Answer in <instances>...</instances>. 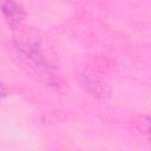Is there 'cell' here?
<instances>
[{
  "label": "cell",
  "instance_id": "3",
  "mask_svg": "<svg viewBox=\"0 0 151 151\" xmlns=\"http://www.w3.org/2000/svg\"><path fill=\"white\" fill-rule=\"evenodd\" d=\"M81 84L84 85V87H86L87 92H90L92 94H103V93H105L104 86L100 83H98L93 79H87V80L84 79V81Z\"/></svg>",
  "mask_w": 151,
  "mask_h": 151
},
{
  "label": "cell",
  "instance_id": "2",
  "mask_svg": "<svg viewBox=\"0 0 151 151\" xmlns=\"http://www.w3.org/2000/svg\"><path fill=\"white\" fill-rule=\"evenodd\" d=\"M0 11H1L5 20L7 21V24L11 27L18 26L25 17V12H24V8L21 7V5L18 2H13V1L0 2Z\"/></svg>",
  "mask_w": 151,
  "mask_h": 151
},
{
  "label": "cell",
  "instance_id": "4",
  "mask_svg": "<svg viewBox=\"0 0 151 151\" xmlns=\"http://www.w3.org/2000/svg\"><path fill=\"white\" fill-rule=\"evenodd\" d=\"M6 96H7V88H6V86L0 81V99L4 98V97H6Z\"/></svg>",
  "mask_w": 151,
  "mask_h": 151
},
{
  "label": "cell",
  "instance_id": "1",
  "mask_svg": "<svg viewBox=\"0 0 151 151\" xmlns=\"http://www.w3.org/2000/svg\"><path fill=\"white\" fill-rule=\"evenodd\" d=\"M15 50L18 55L31 67L45 71L50 68V60L45 55L42 47L38 44V41H20L17 44Z\"/></svg>",
  "mask_w": 151,
  "mask_h": 151
}]
</instances>
